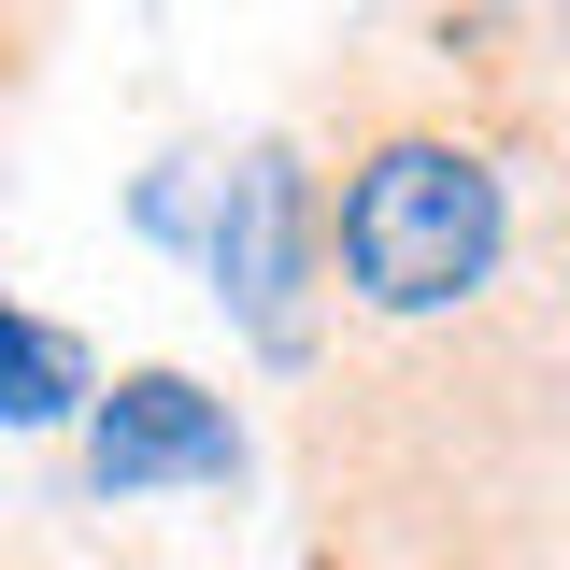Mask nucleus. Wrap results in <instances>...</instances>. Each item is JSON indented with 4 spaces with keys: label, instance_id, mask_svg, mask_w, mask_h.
Here are the masks:
<instances>
[{
    "label": "nucleus",
    "instance_id": "obj_1",
    "mask_svg": "<svg viewBox=\"0 0 570 570\" xmlns=\"http://www.w3.org/2000/svg\"><path fill=\"white\" fill-rule=\"evenodd\" d=\"M272 129L314 171L299 570H570V200L400 14L328 29Z\"/></svg>",
    "mask_w": 570,
    "mask_h": 570
},
{
    "label": "nucleus",
    "instance_id": "obj_2",
    "mask_svg": "<svg viewBox=\"0 0 570 570\" xmlns=\"http://www.w3.org/2000/svg\"><path fill=\"white\" fill-rule=\"evenodd\" d=\"M200 272L228 299V328L257 343V371H299L314 343V171H299V142L257 129L228 171H214V214H200Z\"/></svg>",
    "mask_w": 570,
    "mask_h": 570
},
{
    "label": "nucleus",
    "instance_id": "obj_3",
    "mask_svg": "<svg viewBox=\"0 0 570 570\" xmlns=\"http://www.w3.org/2000/svg\"><path fill=\"white\" fill-rule=\"evenodd\" d=\"M243 471H257V442L228 414V385L171 371V356L115 371V385L86 400V442H71V499H86V513H129V499H157V485L243 499Z\"/></svg>",
    "mask_w": 570,
    "mask_h": 570
},
{
    "label": "nucleus",
    "instance_id": "obj_4",
    "mask_svg": "<svg viewBox=\"0 0 570 570\" xmlns=\"http://www.w3.org/2000/svg\"><path fill=\"white\" fill-rule=\"evenodd\" d=\"M400 29H414V58L570 200V0H428Z\"/></svg>",
    "mask_w": 570,
    "mask_h": 570
},
{
    "label": "nucleus",
    "instance_id": "obj_5",
    "mask_svg": "<svg viewBox=\"0 0 570 570\" xmlns=\"http://www.w3.org/2000/svg\"><path fill=\"white\" fill-rule=\"evenodd\" d=\"M86 400H100L86 328L29 314V299H0V428H86Z\"/></svg>",
    "mask_w": 570,
    "mask_h": 570
},
{
    "label": "nucleus",
    "instance_id": "obj_6",
    "mask_svg": "<svg viewBox=\"0 0 570 570\" xmlns=\"http://www.w3.org/2000/svg\"><path fill=\"white\" fill-rule=\"evenodd\" d=\"M0 570H171L157 542H86V528H14Z\"/></svg>",
    "mask_w": 570,
    "mask_h": 570
},
{
    "label": "nucleus",
    "instance_id": "obj_7",
    "mask_svg": "<svg viewBox=\"0 0 570 570\" xmlns=\"http://www.w3.org/2000/svg\"><path fill=\"white\" fill-rule=\"evenodd\" d=\"M29 43H43V29H29V14H0V115H14V86H29Z\"/></svg>",
    "mask_w": 570,
    "mask_h": 570
}]
</instances>
